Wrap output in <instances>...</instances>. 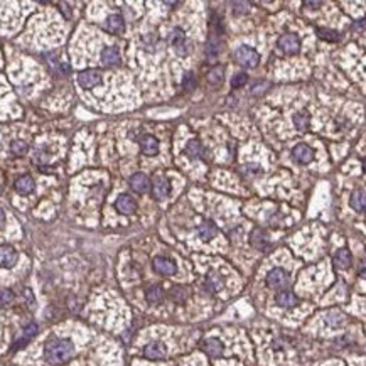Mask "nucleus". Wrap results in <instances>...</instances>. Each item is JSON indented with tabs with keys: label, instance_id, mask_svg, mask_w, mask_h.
Segmentation results:
<instances>
[{
	"label": "nucleus",
	"instance_id": "f257e3e1",
	"mask_svg": "<svg viewBox=\"0 0 366 366\" xmlns=\"http://www.w3.org/2000/svg\"><path fill=\"white\" fill-rule=\"evenodd\" d=\"M74 356V344L70 339H51L44 348V358L51 365H63Z\"/></svg>",
	"mask_w": 366,
	"mask_h": 366
},
{
	"label": "nucleus",
	"instance_id": "f03ea898",
	"mask_svg": "<svg viewBox=\"0 0 366 366\" xmlns=\"http://www.w3.org/2000/svg\"><path fill=\"white\" fill-rule=\"evenodd\" d=\"M235 59L245 68H257L260 63V54L250 46H240L235 51Z\"/></svg>",
	"mask_w": 366,
	"mask_h": 366
},
{
	"label": "nucleus",
	"instance_id": "7ed1b4c3",
	"mask_svg": "<svg viewBox=\"0 0 366 366\" xmlns=\"http://www.w3.org/2000/svg\"><path fill=\"white\" fill-rule=\"evenodd\" d=\"M278 49L287 56H295L300 51V39L295 34H285L278 39Z\"/></svg>",
	"mask_w": 366,
	"mask_h": 366
},
{
	"label": "nucleus",
	"instance_id": "20e7f679",
	"mask_svg": "<svg viewBox=\"0 0 366 366\" xmlns=\"http://www.w3.org/2000/svg\"><path fill=\"white\" fill-rule=\"evenodd\" d=\"M78 83L85 90L97 88L98 85H101V73L97 70H85L78 74Z\"/></svg>",
	"mask_w": 366,
	"mask_h": 366
},
{
	"label": "nucleus",
	"instance_id": "39448f33",
	"mask_svg": "<svg viewBox=\"0 0 366 366\" xmlns=\"http://www.w3.org/2000/svg\"><path fill=\"white\" fill-rule=\"evenodd\" d=\"M169 41H171V44L176 48V52L179 56L189 54V43H188V39H186V34L182 29H179V27L174 29L172 34H171V37H169Z\"/></svg>",
	"mask_w": 366,
	"mask_h": 366
},
{
	"label": "nucleus",
	"instance_id": "423d86ee",
	"mask_svg": "<svg viewBox=\"0 0 366 366\" xmlns=\"http://www.w3.org/2000/svg\"><path fill=\"white\" fill-rule=\"evenodd\" d=\"M289 284V273L284 268H273L267 275V285L270 289H284Z\"/></svg>",
	"mask_w": 366,
	"mask_h": 366
},
{
	"label": "nucleus",
	"instance_id": "0eeeda50",
	"mask_svg": "<svg viewBox=\"0 0 366 366\" xmlns=\"http://www.w3.org/2000/svg\"><path fill=\"white\" fill-rule=\"evenodd\" d=\"M292 157H293V161H295V162L306 166V164H311L312 161H314V150H312L307 144H299V146L293 147Z\"/></svg>",
	"mask_w": 366,
	"mask_h": 366
},
{
	"label": "nucleus",
	"instance_id": "6e6552de",
	"mask_svg": "<svg viewBox=\"0 0 366 366\" xmlns=\"http://www.w3.org/2000/svg\"><path fill=\"white\" fill-rule=\"evenodd\" d=\"M152 265H154V270L157 273H161V275H174V273L177 272V267L174 264L172 260H169V258H164V257H155L154 262H152Z\"/></svg>",
	"mask_w": 366,
	"mask_h": 366
},
{
	"label": "nucleus",
	"instance_id": "1a4fd4ad",
	"mask_svg": "<svg viewBox=\"0 0 366 366\" xmlns=\"http://www.w3.org/2000/svg\"><path fill=\"white\" fill-rule=\"evenodd\" d=\"M115 206L122 215H127V216H130L137 211V203L130 194H120L115 201Z\"/></svg>",
	"mask_w": 366,
	"mask_h": 366
},
{
	"label": "nucleus",
	"instance_id": "9d476101",
	"mask_svg": "<svg viewBox=\"0 0 366 366\" xmlns=\"http://www.w3.org/2000/svg\"><path fill=\"white\" fill-rule=\"evenodd\" d=\"M171 191H172V186L167 179H157L152 186V196L157 201H164L171 196Z\"/></svg>",
	"mask_w": 366,
	"mask_h": 366
},
{
	"label": "nucleus",
	"instance_id": "9b49d317",
	"mask_svg": "<svg viewBox=\"0 0 366 366\" xmlns=\"http://www.w3.org/2000/svg\"><path fill=\"white\" fill-rule=\"evenodd\" d=\"M17 264V251L10 245H0V267L12 268Z\"/></svg>",
	"mask_w": 366,
	"mask_h": 366
},
{
	"label": "nucleus",
	"instance_id": "f8f14e48",
	"mask_svg": "<svg viewBox=\"0 0 366 366\" xmlns=\"http://www.w3.org/2000/svg\"><path fill=\"white\" fill-rule=\"evenodd\" d=\"M144 356L148 360H164L167 356V348L164 342H150L144 349Z\"/></svg>",
	"mask_w": 366,
	"mask_h": 366
},
{
	"label": "nucleus",
	"instance_id": "ddd939ff",
	"mask_svg": "<svg viewBox=\"0 0 366 366\" xmlns=\"http://www.w3.org/2000/svg\"><path fill=\"white\" fill-rule=\"evenodd\" d=\"M140 148H142V154L154 157L159 154V140L154 135H144L140 139Z\"/></svg>",
	"mask_w": 366,
	"mask_h": 366
},
{
	"label": "nucleus",
	"instance_id": "4468645a",
	"mask_svg": "<svg viewBox=\"0 0 366 366\" xmlns=\"http://www.w3.org/2000/svg\"><path fill=\"white\" fill-rule=\"evenodd\" d=\"M130 188L139 194H146L148 189H150V181L146 174L137 172L130 177Z\"/></svg>",
	"mask_w": 366,
	"mask_h": 366
},
{
	"label": "nucleus",
	"instance_id": "2eb2a0df",
	"mask_svg": "<svg viewBox=\"0 0 366 366\" xmlns=\"http://www.w3.org/2000/svg\"><path fill=\"white\" fill-rule=\"evenodd\" d=\"M101 61L106 66H118L122 61L120 51H118L117 48H113V46H108V48H105L101 51Z\"/></svg>",
	"mask_w": 366,
	"mask_h": 366
},
{
	"label": "nucleus",
	"instance_id": "dca6fc26",
	"mask_svg": "<svg viewBox=\"0 0 366 366\" xmlns=\"http://www.w3.org/2000/svg\"><path fill=\"white\" fill-rule=\"evenodd\" d=\"M275 302H277V306H280L284 309H291L293 306H297L299 299H297L295 293H292L291 291H282L275 295Z\"/></svg>",
	"mask_w": 366,
	"mask_h": 366
},
{
	"label": "nucleus",
	"instance_id": "f3484780",
	"mask_svg": "<svg viewBox=\"0 0 366 366\" xmlns=\"http://www.w3.org/2000/svg\"><path fill=\"white\" fill-rule=\"evenodd\" d=\"M203 349L204 353L208 354V356L211 358H220L221 354H223V342L220 341V339H206L204 344H203Z\"/></svg>",
	"mask_w": 366,
	"mask_h": 366
},
{
	"label": "nucleus",
	"instance_id": "a211bd4d",
	"mask_svg": "<svg viewBox=\"0 0 366 366\" xmlns=\"http://www.w3.org/2000/svg\"><path fill=\"white\" fill-rule=\"evenodd\" d=\"M250 242H251V245L258 250H265L267 245H268V238H267V233L262 228H255V230L251 231Z\"/></svg>",
	"mask_w": 366,
	"mask_h": 366
},
{
	"label": "nucleus",
	"instance_id": "6ab92c4d",
	"mask_svg": "<svg viewBox=\"0 0 366 366\" xmlns=\"http://www.w3.org/2000/svg\"><path fill=\"white\" fill-rule=\"evenodd\" d=\"M216 233H218V228H216V224L211 223V221H206V223H203L197 228V235H199V238L203 240V242L213 240L216 236Z\"/></svg>",
	"mask_w": 366,
	"mask_h": 366
},
{
	"label": "nucleus",
	"instance_id": "aec40b11",
	"mask_svg": "<svg viewBox=\"0 0 366 366\" xmlns=\"http://www.w3.org/2000/svg\"><path fill=\"white\" fill-rule=\"evenodd\" d=\"M105 25H106V30H110L112 34H120V32H123V29H125L123 19H122V15H118V14L110 15V17L106 19Z\"/></svg>",
	"mask_w": 366,
	"mask_h": 366
},
{
	"label": "nucleus",
	"instance_id": "412c9836",
	"mask_svg": "<svg viewBox=\"0 0 366 366\" xmlns=\"http://www.w3.org/2000/svg\"><path fill=\"white\" fill-rule=\"evenodd\" d=\"M34 188H36V184H34V179L30 176H22L15 181V191L19 194H30Z\"/></svg>",
	"mask_w": 366,
	"mask_h": 366
},
{
	"label": "nucleus",
	"instance_id": "4be33fe9",
	"mask_svg": "<svg viewBox=\"0 0 366 366\" xmlns=\"http://www.w3.org/2000/svg\"><path fill=\"white\" fill-rule=\"evenodd\" d=\"M351 253H349L348 248H341L336 251V255H334V264H336L338 268H349L351 267Z\"/></svg>",
	"mask_w": 366,
	"mask_h": 366
},
{
	"label": "nucleus",
	"instance_id": "5701e85b",
	"mask_svg": "<svg viewBox=\"0 0 366 366\" xmlns=\"http://www.w3.org/2000/svg\"><path fill=\"white\" fill-rule=\"evenodd\" d=\"M186 154H188L189 157H193V159H199V157H203V155L206 154V150H204V147L201 146L199 140L191 139L188 142V146H186Z\"/></svg>",
	"mask_w": 366,
	"mask_h": 366
},
{
	"label": "nucleus",
	"instance_id": "b1692460",
	"mask_svg": "<svg viewBox=\"0 0 366 366\" xmlns=\"http://www.w3.org/2000/svg\"><path fill=\"white\" fill-rule=\"evenodd\" d=\"M223 287H224L223 277L218 275V273H209L208 278H206V289H208L211 293H216V292H220Z\"/></svg>",
	"mask_w": 366,
	"mask_h": 366
},
{
	"label": "nucleus",
	"instance_id": "393cba45",
	"mask_svg": "<svg viewBox=\"0 0 366 366\" xmlns=\"http://www.w3.org/2000/svg\"><path fill=\"white\" fill-rule=\"evenodd\" d=\"M293 125L299 132H307L311 127V117L307 112H299L293 115Z\"/></svg>",
	"mask_w": 366,
	"mask_h": 366
},
{
	"label": "nucleus",
	"instance_id": "a878e982",
	"mask_svg": "<svg viewBox=\"0 0 366 366\" xmlns=\"http://www.w3.org/2000/svg\"><path fill=\"white\" fill-rule=\"evenodd\" d=\"M351 208L356 209L358 213H363L365 211V204H366V199H365V191L363 189H356L354 193L351 194Z\"/></svg>",
	"mask_w": 366,
	"mask_h": 366
},
{
	"label": "nucleus",
	"instance_id": "bb28decb",
	"mask_svg": "<svg viewBox=\"0 0 366 366\" xmlns=\"http://www.w3.org/2000/svg\"><path fill=\"white\" fill-rule=\"evenodd\" d=\"M326 322H327V326H331V327H342L346 322V317L342 312L331 311V312H327V316H326Z\"/></svg>",
	"mask_w": 366,
	"mask_h": 366
},
{
	"label": "nucleus",
	"instance_id": "cd10ccee",
	"mask_svg": "<svg viewBox=\"0 0 366 366\" xmlns=\"http://www.w3.org/2000/svg\"><path fill=\"white\" fill-rule=\"evenodd\" d=\"M147 300L150 304H161L164 300V291L159 285H152V287L147 289Z\"/></svg>",
	"mask_w": 366,
	"mask_h": 366
},
{
	"label": "nucleus",
	"instance_id": "c85d7f7f",
	"mask_svg": "<svg viewBox=\"0 0 366 366\" xmlns=\"http://www.w3.org/2000/svg\"><path fill=\"white\" fill-rule=\"evenodd\" d=\"M224 78V66H215L213 70H209L208 73V81L211 83V85H220L221 81H223Z\"/></svg>",
	"mask_w": 366,
	"mask_h": 366
},
{
	"label": "nucleus",
	"instance_id": "c756f323",
	"mask_svg": "<svg viewBox=\"0 0 366 366\" xmlns=\"http://www.w3.org/2000/svg\"><path fill=\"white\" fill-rule=\"evenodd\" d=\"M36 333H37V326H36V324H29V326L24 329V338H22L21 341H17V342H15V346H14V348H22V346H24V344H27V342L30 341V339H32L34 336H36Z\"/></svg>",
	"mask_w": 366,
	"mask_h": 366
},
{
	"label": "nucleus",
	"instance_id": "7c9ffc66",
	"mask_svg": "<svg viewBox=\"0 0 366 366\" xmlns=\"http://www.w3.org/2000/svg\"><path fill=\"white\" fill-rule=\"evenodd\" d=\"M317 36L321 37V39L327 41V43H338V41L341 39V36H339L338 30H333V29H322V27H319L317 29Z\"/></svg>",
	"mask_w": 366,
	"mask_h": 366
},
{
	"label": "nucleus",
	"instance_id": "2f4dec72",
	"mask_svg": "<svg viewBox=\"0 0 366 366\" xmlns=\"http://www.w3.org/2000/svg\"><path fill=\"white\" fill-rule=\"evenodd\" d=\"M221 48V41L216 34H211L208 39V56H216L220 52Z\"/></svg>",
	"mask_w": 366,
	"mask_h": 366
},
{
	"label": "nucleus",
	"instance_id": "473e14b6",
	"mask_svg": "<svg viewBox=\"0 0 366 366\" xmlns=\"http://www.w3.org/2000/svg\"><path fill=\"white\" fill-rule=\"evenodd\" d=\"M196 86H197V79L191 71L182 76V88L188 91H193V90H196Z\"/></svg>",
	"mask_w": 366,
	"mask_h": 366
},
{
	"label": "nucleus",
	"instance_id": "72a5a7b5",
	"mask_svg": "<svg viewBox=\"0 0 366 366\" xmlns=\"http://www.w3.org/2000/svg\"><path fill=\"white\" fill-rule=\"evenodd\" d=\"M10 150H12V154H15V155H25L29 150V147L24 140H14V142L10 144Z\"/></svg>",
	"mask_w": 366,
	"mask_h": 366
},
{
	"label": "nucleus",
	"instance_id": "f704fd0d",
	"mask_svg": "<svg viewBox=\"0 0 366 366\" xmlns=\"http://www.w3.org/2000/svg\"><path fill=\"white\" fill-rule=\"evenodd\" d=\"M242 172L245 174V176H257V174H260V166L258 164H246V166L242 167Z\"/></svg>",
	"mask_w": 366,
	"mask_h": 366
},
{
	"label": "nucleus",
	"instance_id": "c9c22d12",
	"mask_svg": "<svg viewBox=\"0 0 366 366\" xmlns=\"http://www.w3.org/2000/svg\"><path fill=\"white\" fill-rule=\"evenodd\" d=\"M14 300V293L7 289H0V306H9Z\"/></svg>",
	"mask_w": 366,
	"mask_h": 366
},
{
	"label": "nucleus",
	"instance_id": "e433bc0d",
	"mask_svg": "<svg viewBox=\"0 0 366 366\" xmlns=\"http://www.w3.org/2000/svg\"><path fill=\"white\" fill-rule=\"evenodd\" d=\"M246 81H248V76L245 73L235 74L233 79H231V86H233V88H242L243 85H246Z\"/></svg>",
	"mask_w": 366,
	"mask_h": 366
},
{
	"label": "nucleus",
	"instance_id": "4c0bfd02",
	"mask_svg": "<svg viewBox=\"0 0 366 366\" xmlns=\"http://www.w3.org/2000/svg\"><path fill=\"white\" fill-rule=\"evenodd\" d=\"M171 297H172L176 302H184V300H186V289L174 287L172 292H171Z\"/></svg>",
	"mask_w": 366,
	"mask_h": 366
},
{
	"label": "nucleus",
	"instance_id": "58836bf2",
	"mask_svg": "<svg viewBox=\"0 0 366 366\" xmlns=\"http://www.w3.org/2000/svg\"><path fill=\"white\" fill-rule=\"evenodd\" d=\"M267 88H268V85L267 83H264V85H257V86H253V90H251V95H255V97H258V95H264L265 91H267Z\"/></svg>",
	"mask_w": 366,
	"mask_h": 366
},
{
	"label": "nucleus",
	"instance_id": "ea45409f",
	"mask_svg": "<svg viewBox=\"0 0 366 366\" xmlns=\"http://www.w3.org/2000/svg\"><path fill=\"white\" fill-rule=\"evenodd\" d=\"M233 7H235V14H243V12H246V7H248V3H245V2H236V3H233Z\"/></svg>",
	"mask_w": 366,
	"mask_h": 366
},
{
	"label": "nucleus",
	"instance_id": "a19ab883",
	"mask_svg": "<svg viewBox=\"0 0 366 366\" xmlns=\"http://www.w3.org/2000/svg\"><path fill=\"white\" fill-rule=\"evenodd\" d=\"M353 30H354V32H358V30H360V32H363V30H365V21H360V24H358V22H354Z\"/></svg>",
	"mask_w": 366,
	"mask_h": 366
},
{
	"label": "nucleus",
	"instance_id": "79ce46f5",
	"mask_svg": "<svg viewBox=\"0 0 366 366\" xmlns=\"http://www.w3.org/2000/svg\"><path fill=\"white\" fill-rule=\"evenodd\" d=\"M304 5L306 7H314V9H317V7H321V2H304Z\"/></svg>",
	"mask_w": 366,
	"mask_h": 366
},
{
	"label": "nucleus",
	"instance_id": "37998d69",
	"mask_svg": "<svg viewBox=\"0 0 366 366\" xmlns=\"http://www.w3.org/2000/svg\"><path fill=\"white\" fill-rule=\"evenodd\" d=\"M3 224H5V215H3V211L0 209V230L3 228Z\"/></svg>",
	"mask_w": 366,
	"mask_h": 366
}]
</instances>
